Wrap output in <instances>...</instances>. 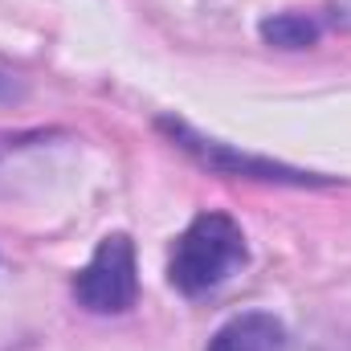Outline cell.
Instances as JSON below:
<instances>
[{
  "label": "cell",
  "mask_w": 351,
  "mask_h": 351,
  "mask_svg": "<svg viewBox=\"0 0 351 351\" xmlns=\"http://www.w3.org/2000/svg\"><path fill=\"white\" fill-rule=\"evenodd\" d=\"M245 258L250 250H245L241 225L225 213H200L176 241L168 258V282L180 294L196 298V294L217 290L229 274H237Z\"/></svg>",
  "instance_id": "1"
},
{
  "label": "cell",
  "mask_w": 351,
  "mask_h": 351,
  "mask_svg": "<svg viewBox=\"0 0 351 351\" xmlns=\"http://www.w3.org/2000/svg\"><path fill=\"white\" fill-rule=\"evenodd\" d=\"M139 294V274H135V245L127 233H110L98 241L78 278H74V298L90 315H123L135 306Z\"/></svg>",
  "instance_id": "2"
},
{
  "label": "cell",
  "mask_w": 351,
  "mask_h": 351,
  "mask_svg": "<svg viewBox=\"0 0 351 351\" xmlns=\"http://www.w3.org/2000/svg\"><path fill=\"white\" fill-rule=\"evenodd\" d=\"M160 131H168L176 147H184L192 160H200V164H204V168H213V172L250 176V180H278V184H327L323 176L298 172V168L274 164V160H262V156H245V152H233L229 143L204 139V135H196L192 127H184V123H176V119H160Z\"/></svg>",
  "instance_id": "3"
},
{
  "label": "cell",
  "mask_w": 351,
  "mask_h": 351,
  "mask_svg": "<svg viewBox=\"0 0 351 351\" xmlns=\"http://www.w3.org/2000/svg\"><path fill=\"white\" fill-rule=\"evenodd\" d=\"M286 343L290 339H286L282 319L265 311H245L208 339V351H286Z\"/></svg>",
  "instance_id": "4"
},
{
  "label": "cell",
  "mask_w": 351,
  "mask_h": 351,
  "mask_svg": "<svg viewBox=\"0 0 351 351\" xmlns=\"http://www.w3.org/2000/svg\"><path fill=\"white\" fill-rule=\"evenodd\" d=\"M262 41L278 49H306L319 41V21L302 16V12H278L262 21Z\"/></svg>",
  "instance_id": "5"
},
{
  "label": "cell",
  "mask_w": 351,
  "mask_h": 351,
  "mask_svg": "<svg viewBox=\"0 0 351 351\" xmlns=\"http://www.w3.org/2000/svg\"><path fill=\"white\" fill-rule=\"evenodd\" d=\"M331 16H335V25L351 29V0H331Z\"/></svg>",
  "instance_id": "6"
}]
</instances>
